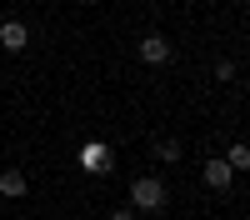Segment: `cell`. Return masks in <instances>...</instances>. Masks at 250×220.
<instances>
[{"label":"cell","instance_id":"1","mask_svg":"<svg viewBox=\"0 0 250 220\" xmlns=\"http://www.w3.org/2000/svg\"><path fill=\"white\" fill-rule=\"evenodd\" d=\"M80 165H85V170H95V175H110L115 150L105 145V140H85V145H80Z\"/></svg>","mask_w":250,"mask_h":220},{"label":"cell","instance_id":"7","mask_svg":"<svg viewBox=\"0 0 250 220\" xmlns=\"http://www.w3.org/2000/svg\"><path fill=\"white\" fill-rule=\"evenodd\" d=\"M230 170H245L250 165V145H230V160H225Z\"/></svg>","mask_w":250,"mask_h":220},{"label":"cell","instance_id":"9","mask_svg":"<svg viewBox=\"0 0 250 220\" xmlns=\"http://www.w3.org/2000/svg\"><path fill=\"white\" fill-rule=\"evenodd\" d=\"M110 220H135V210H115V215H110Z\"/></svg>","mask_w":250,"mask_h":220},{"label":"cell","instance_id":"4","mask_svg":"<svg viewBox=\"0 0 250 220\" xmlns=\"http://www.w3.org/2000/svg\"><path fill=\"white\" fill-rule=\"evenodd\" d=\"M25 40H30V30L20 25V20H5V25H0V45L5 50H25Z\"/></svg>","mask_w":250,"mask_h":220},{"label":"cell","instance_id":"6","mask_svg":"<svg viewBox=\"0 0 250 220\" xmlns=\"http://www.w3.org/2000/svg\"><path fill=\"white\" fill-rule=\"evenodd\" d=\"M0 195L20 200V195H25V175H20V170H5V175H0Z\"/></svg>","mask_w":250,"mask_h":220},{"label":"cell","instance_id":"5","mask_svg":"<svg viewBox=\"0 0 250 220\" xmlns=\"http://www.w3.org/2000/svg\"><path fill=\"white\" fill-rule=\"evenodd\" d=\"M230 175H235V170L225 165V160H205V180H210L215 190H225V185H230Z\"/></svg>","mask_w":250,"mask_h":220},{"label":"cell","instance_id":"3","mask_svg":"<svg viewBox=\"0 0 250 220\" xmlns=\"http://www.w3.org/2000/svg\"><path fill=\"white\" fill-rule=\"evenodd\" d=\"M140 60L145 65H165L170 60V40L165 35H140Z\"/></svg>","mask_w":250,"mask_h":220},{"label":"cell","instance_id":"2","mask_svg":"<svg viewBox=\"0 0 250 220\" xmlns=\"http://www.w3.org/2000/svg\"><path fill=\"white\" fill-rule=\"evenodd\" d=\"M130 200H135V210H160L165 205V185H160L155 175H145V180L130 185Z\"/></svg>","mask_w":250,"mask_h":220},{"label":"cell","instance_id":"8","mask_svg":"<svg viewBox=\"0 0 250 220\" xmlns=\"http://www.w3.org/2000/svg\"><path fill=\"white\" fill-rule=\"evenodd\" d=\"M155 155L165 160V165H175V160H180V145H175V140H160V145H155Z\"/></svg>","mask_w":250,"mask_h":220}]
</instances>
